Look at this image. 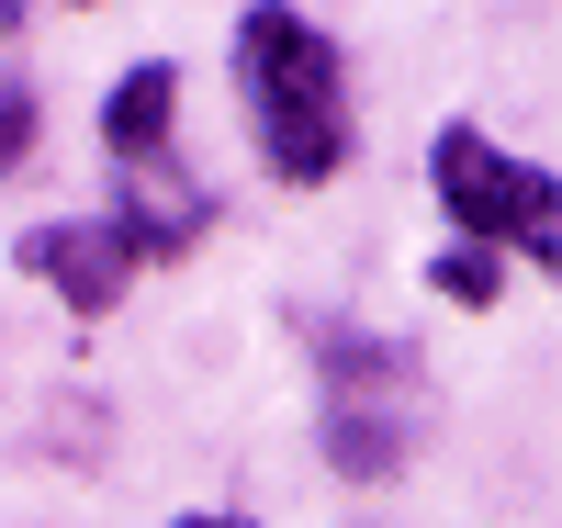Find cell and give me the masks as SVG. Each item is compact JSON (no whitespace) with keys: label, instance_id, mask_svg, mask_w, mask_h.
<instances>
[{"label":"cell","instance_id":"1","mask_svg":"<svg viewBox=\"0 0 562 528\" xmlns=\"http://www.w3.org/2000/svg\"><path fill=\"white\" fill-rule=\"evenodd\" d=\"M237 102H248V135H259L270 180L326 191L349 169V68L304 12H281V0L237 12Z\"/></svg>","mask_w":562,"mask_h":528},{"label":"cell","instance_id":"2","mask_svg":"<svg viewBox=\"0 0 562 528\" xmlns=\"http://www.w3.org/2000/svg\"><path fill=\"white\" fill-rule=\"evenodd\" d=\"M315 349H326V461L349 484H383L416 450V349L405 338H371V326L315 315Z\"/></svg>","mask_w":562,"mask_h":528},{"label":"cell","instance_id":"3","mask_svg":"<svg viewBox=\"0 0 562 528\" xmlns=\"http://www.w3.org/2000/svg\"><path fill=\"white\" fill-rule=\"evenodd\" d=\"M428 180H439V203L461 225V248H518V259H562V191L551 169L529 158H506L484 124H439V147H428Z\"/></svg>","mask_w":562,"mask_h":528},{"label":"cell","instance_id":"4","mask_svg":"<svg viewBox=\"0 0 562 528\" xmlns=\"http://www.w3.org/2000/svg\"><path fill=\"white\" fill-rule=\"evenodd\" d=\"M23 270H34L68 315H113L124 281H135V248L113 236V214H102V225H34V236H23Z\"/></svg>","mask_w":562,"mask_h":528},{"label":"cell","instance_id":"5","mask_svg":"<svg viewBox=\"0 0 562 528\" xmlns=\"http://www.w3.org/2000/svg\"><path fill=\"white\" fill-rule=\"evenodd\" d=\"M203 225H214V203H203L192 180H169V169H124V214H113V236L135 248V270H147V259H180Z\"/></svg>","mask_w":562,"mask_h":528},{"label":"cell","instance_id":"6","mask_svg":"<svg viewBox=\"0 0 562 528\" xmlns=\"http://www.w3.org/2000/svg\"><path fill=\"white\" fill-rule=\"evenodd\" d=\"M169 124H180V68H124V90L102 102V147L124 158V169H158V147H169Z\"/></svg>","mask_w":562,"mask_h":528},{"label":"cell","instance_id":"7","mask_svg":"<svg viewBox=\"0 0 562 528\" xmlns=\"http://www.w3.org/2000/svg\"><path fill=\"white\" fill-rule=\"evenodd\" d=\"M428 281H439L450 304H495V259H484V248H439V259H428Z\"/></svg>","mask_w":562,"mask_h":528},{"label":"cell","instance_id":"8","mask_svg":"<svg viewBox=\"0 0 562 528\" xmlns=\"http://www.w3.org/2000/svg\"><path fill=\"white\" fill-rule=\"evenodd\" d=\"M34 158V90H0V180H23Z\"/></svg>","mask_w":562,"mask_h":528},{"label":"cell","instance_id":"9","mask_svg":"<svg viewBox=\"0 0 562 528\" xmlns=\"http://www.w3.org/2000/svg\"><path fill=\"white\" fill-rule=\"evenodd\" d=\"M180 528H248V517H237V506H214V517H180Z\"/></svg>","mask_w":562,"mask_h":528}]
</instances>
